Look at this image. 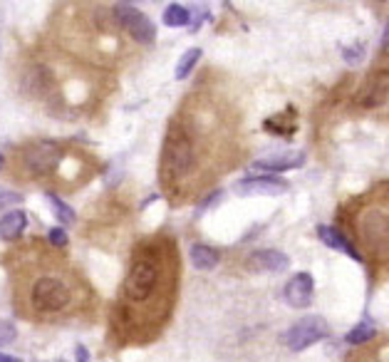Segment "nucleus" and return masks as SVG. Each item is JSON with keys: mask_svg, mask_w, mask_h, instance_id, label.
<instances>
[{"mask_svg": "<svg viewBox=\"0 0 389 362\" xmlns=\"http://www.w3.org/2000/svg\"><path fill=\"white\" fill-rule=\"evenodd\" d=\"M221 117L223 112L203 100L171 119L161 149V184L176 198L201 187V174L206 179L223 174L216 166V157H231L233 152H228V142H221V136L228 134Z\"/></svg>", "mask_w": 389, "mask_h": 362, "instance_id": "nucleus-1", "label": "nucleus"}, {"mask_svg": "<svg viewBox=\"0 0 389 362\" xmlns=\"http://www.w3.org/2000/svg\"><path fill=\"white\" fill-rule=\"evenodd\" d=\"M176 268L179 266L171 246L144 244L134 251L122 285V308H117L125 317V330L157 325L164 315H169Z\"/></svg>", "mask_w": 389, "mask_h": 362, "instance_id": "nucleus-2", "label": "nucleus"}, {"mask_svg": "<svg viewBox=\"0 0 389 362\" xmlns=\"http://www.w3.org/2000/svg\"><path fill=\"white\" fill-rule=\"evenodd\" d=\"M350 223L352 236L370 258L389 260V196L377 194V201L372 196L362 198Z\"/></svg>", "mask_w": 389, "mask_h": 362, "instance_id": "nucleus-3", "label": "nucleus"}, {"mask_svg": "<svg viewBox=\"0 0 389 362\" xmlns=\"http://www.w3.org/2000/svg\"><path fill=\"white\" fill-rule=\"evenodd\" d=\"M72 303V290L57 276H40L30 285V308L38 315H55Z\"/></svg>", "mask_w": 389, "mask_h": 362, "instance_id": "nucleus-4", "label": "nucleus"}, {"mask_svg": "<svg viewBox=\"0 0 389 362\" xmlns=\"http://www.w3.org/2000/svg\"><path fill=\"white\" fill-rule=\"evenodd\" d=\"M63 144L50 142V139H40V142H33L23 149V169L30 176H45L63 164Z\"/></svg>", "mask_w": 389, "mask_h": 362, "instance_id": "nucleus-5", "label": "nucleus"}, {"mask_svg": "<svg viewBox=\"0 0 389 362\" xmlns=\"http://www.w3.org/2000/svg\"><path fill=\"white\" fill-rule=\"evenodd\" d=\"M112 13L119 28L127 30L132 35V40H136L139 45H152L154 40H157V28H154V23L139 8L129 6V3H117L112 8Z\"/></svg>", "mask_w": 389, "mask_h": 362, "instance_id": "nucleus-6", "label": "nucleus"}, {"mask_svg": "<svg viewBox=\"0 0 389 362\" xmlns=\"http://www.w3.org/2000/svg\"><path fill=\"white\" fill-rule=\"evenodd\" d=\"M327 333H330V328H327L325 320L317 315H310V317L298 320V323L288 330L285 343H288L290 350H305V347H310V345H315V343H320V340H325Z\"/></svg>", "mask_w": 389, "mask_h": 362, "instance_id": "nucleus-7", "label": "nucleus"}, {"mask_svg": "<svg viewBox=\"0 0 389 362\" xmlns=\"http://www.w3.org/2000/svg\"><path fill=\"white\" fill-rule=\"evenodd\" d=\"M355 102L360 109L367 112H377V109L389 107V72H374L367 79L362 90L357 92Z\"/></svg>", "mask_w": 389, "mask_h": 362, "instance_id": "nucleus-8", "label": "nucleus"}, {"mask_svg": "<svg viewBox=\"0 0 389 362\" xmlns=\"http://www.w3.org/2000/svg\"><path fill=\"white\" fill-rule=\"evenodd\" d=\"M246 266H248V271H258V273H283L290 268V258L283 251L263 249L251 253L248 260H246Z\"/></svg>", "mask_w": 389, "mask_h": 362, "instance_id": "nucleus-9", "label": "nucleus"}, {"mask_svg": "<svg viewBox=\"0 0 389 362\" xmlns=\"http://www.w3.org/2000/svg\"><path fill=\"white\" fill-rule=\"evenodd\" d=\"M315 298V283L310 273H298L285 285V300L293 308H308Z\"/></svg>", "mask_w": 389, "mask_h": 362, "instance_id": "nucleus-10", "label": "nucleus"}, {"mask_svg": "<svg viewBox=\"0 0 389 362\" xmlns=\"http://www.w3.org/2000/svg\"><path fill=\"white\" fill-rule=\"evenodd\" d=\"M317 236L322 238V244L325 246H330V249H335V251H342V253H347L350 258H355V260H365V255L357 251V246L352 244L350 238L344 236L340 228H333V226H317Z\"/></svg>", "mask_w": 389, "mask_h": 362, "instance_id": "nucleus-11", "label": "nucleus"}, {"mask_svg": "<svg viewBox=\"0 0 389 362\" xmlns=\"http://www.w3.org/2000/svg\"><path fill=\"white\" fill-rule=\"evenodd\" d=\"M236 189L241 194H283L288 189V181L273 179V176H251V179L238 181Z\"/></svg>", "mask_w": 389, "mask_h": 362, "instance_id": "nucleus-12", "label": "nucleus"}, {"mask_svg": "<svg viewBox=\"0 0 389 362\" xmlns=\"http://www.w3.org/2000/svg\"><path fill=\"white\" fill-rule=\"evenodd\" d=\"M305 164V154L303 152H288L280 154V157H271V159H258L253 164V169L260 171H288L295 169V166Z\"/></svg>", "mask_w": 389, "mask_h": 362, "instance_id": "nucleus-13", "label": "nucleus"}, {"mask_svg": "<svg viewBox=\"0 0 389 362\" xmlns=\"http://www.w3.org/2000/svg\"><path fill=\"white\" fill-rule=\"evenodd\" d=\"M28 228V214L25 211H8L0 219V238L3 241H15L23 236V231Z\"/></svg>", "mask_w": 389, "mask_h": 362, "instance_id": "nucleus-14", "label": "nucleus"}, {"mask_svg": "<svg viewBox=\"0 0 389 362\" xmlns=\"http://www.w3.org/2000/svg\"><path fill=\"white\" fill-rule=\"evenodd\" d=\"M189 255H191V263L198 268V271H211V268L219 266V251L211 249V246H206V244H193L191 251H189Z\"/></svg>", "mask_w": 389, "mask_h": 362, "instance_id": "nucleus-15", "label": "nucleus"}, {"mask_svg": "<svg viewBox=\"0 0 389 362\" xmlns=\"http://www.w3.org/2000/svg\"><path fill=\"white\" fill-rule=\"evenodd\" d=\"M161 20L166 28H184V25L191 23V10H189L186 6L171 3V6H166V10H164Z\"/></svg>", "mask_w": 389, "mask_h": 362, "instance_id": "nucleus-16", "label": "nucleus"}, {"mask_svg": "<svg viewBox=\"0 0 389 362\" xmlns=\"http://www.w3.org/2000/svg\"><path fill=\"white\" fill-rule=\"evenodd\" d=\"M265 132L271 134H293L295 122H293V107L288 109V114H278V117H268L263 122Z\"/></svg>", "mask_w": 389, "mask_h": 362, "instance_id": "nucleus-17", "label": "nucleus"}, {"mask_svg": "<svg viewBox=\"0 0 389 362\" xmlns=\"http://www.w3.org/2000/svg\"><path fill=\"white\" fill-rule=\"evenodd\" d=\"M377 335V325L370 323V320H365V323H357L355 328L347 333V345H367L370 340Z\"/></svg>", "mask_w": 389, "mask_h": 362, "instance_id": "nucleus-18", "label": "nucleus"}, {"mask_svg": "<svg viewBox=\"0 0 389 362\" xmlns=\"http://www.w3.org/2000/svg\"><path fill=\"white\" fill-rule=\"evenodd\" d=\"M350 362H389V343L379 347H365V350H360V355H352Z\"/></svg>", "mask_w": 389, "mask_h": 362, "instance_id": "nucleus-19", "label": "nucleus"}, {"mask_svg": "<svg viewBox=\"0 0 389 362\" xmlns=\"http://www.w3.org/2000/svg\"><path fill=\"white\" fill-rule=\"evenodd\" d=\"M45 198L52 204V209H55V216H57V219H60V221H63V223H68V226H72L74 221H77V216H74V211L70 209V206L65 204V201H63V198H60V196H57V194L45 191Z\"/></svg>", "mask_w": 389, "mask_h": 362, "instance_id": "nucleus-20", "label": "nucleus"}, {"mask_svg": "<svg viewBox=\"0 0 389 362\" xmlns=\"http://www.w3.org/2000/svg\"><path fill=\"white\" fill-rule=\"evenodd\" d=\"M198 60H201V50H198V47H191V50L184 52V55H181V60H179V65H176V79L189 77V72L196 68Z\"/></svg>", "mask_w": 389, "mask_h": 362, "instance_id": "nucleus-21", "label": "nucleus"}, {"mask_svg": "<svg viewBox=\"0 0 389 362\" xmlns=\"http://www.w3.org/2000/svg\"><path fill=\"white\" fill-rule=\"evenodd\" d=\"M47 241H50L55 249H68V244H70L68 231H65V228H60V226H55V228H50V231H47Z\"/></svg>", "mask_w": 389, "mask_h": 362, "instance_id": "nucleus-22", "label": "nucleus"}, {"mask_svg": "<svg viewBox=\"0 0 389 362\" xmlns=\"http://www.w3.org/2000/svg\"><path fill=\"white\" fill-rule=\"evenodd\" d=\"M15 338H17L15 325H13L10 320H0V347L15 343Z\"/></svg>", "mask_w": 389, "mask_h": 362, "instance_id": "nucleus-23", "label": "nucleus"}, {"mask_svg": "<svg viewBox=\"0 0 389 362\" xmlns=\"http://www.w3.org/2000/svg\"><path fill=\"white\" fill-rule=\"evenodd\" d=\"M342 57H344V63H347V65H357L362 57H365V45H362V42H357V45L344 47Z\"/></svg>", "mask_w": 389, "mask_h": 362, "instance_id": "nucleus-24", "label": "nucleus"}, {"mask_svg": "<svg viewBox=\"0 0 389 362\" xmlns=\"http://www.w3.org/2000/svg\"><path fill=\"white\" fill-rule=\"evenodd\" d=\"M23 204V196L15 191H0V211H6L8 206H17Z\"/></svg>", "mask_w": 389, "mask_h": 362, "instance_id": "nucleus-25", "label": "nucleus"}, {"mask_svg": "<svg viewBox=\"0 0 389 362\" xmlns=\"http://www.w3.org/2000/svg\"><path fill=\"white\" fill-rule=\"evenodd\" d=\"M221 196H223V191H221V189H219V191H214L209 198H203L201 204H198V211H196V214H203V211L209 209V206H214L216 201H221Z\"/></svg>", "mask_w": 389, "mask_h": 362, "instance_id": "nucleus-26", "label": "nucleus"}, {"mask_svg": "<svg viewBox=\"0 0 389 362\" xmlns=\"http://www.w3.org/2000/svg\"><path fill=\"white\" fill-rule=\"evenodd\" d=\"M77 362H90V352H87V347L77 345Z\"/></svg>", "mask_w": 389, "mask_h": 362, "instance_id": "nucleus-27", "label": "nucleus"}, {"mask_svg": "<svg viewBox=\"0 0 389 362\" xmlns=\"http://www.w3.org/2000/svg\"><path fill=\"white\" fill-rule=\"evenodd\" d=\"M0 362H23L20 357H13V355H6V352H0Z\"/></svg>", "mask_w": 389, "mask_h": 362, "instance_id": "nucleus-28", "label": "nucleus"}, {"mask_svg": "<svg viewBox=\"0 0 389 362\" xmlns=\"http://www.w3.org/2000/svg\"><path fill=\"white\" fill-rule=\"evenodd\" d=\"M384 47H389V25H387V30H384Z\"/></svg>", "mask_w": 389, "mask_h": 362, "instance_id": "nucleus-29", "label": "nucleus"}, {"mask_svg": "<svg viewBox=\"0 0 389 362\" xmlns=\"http://www.w3.org/2000/svg\"><path fill=\"white\" fill-rule=\"evenodd\" d=\"M3 164H6V157H3V152H0V171H3Z\"/></svg>", "mask_w": 389, "mask_h": 362, "instance_id": "nucleus-30", "label": "nucleus"}]
</instances>
